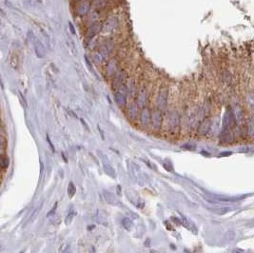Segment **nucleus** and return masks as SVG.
Instances as JSON below:
<instances>
[{"instance_id":"nucleus-1","label":"nucleus","mask_w":254,"mask_h":253,"mask_svg":"<svg viewBox=\"0 0 254 253\" xmlns=\"http://www.w3.org/2000/svg\"><path fill=\"white\" fill-rule=\"evenodd\" d=\"M99 156L101 158V161H102V165L103 167H104V170L107 173L108 175H110L111 177L114 178L115 177V170H113V167H111V165L109 162V159L107 158V156L105 155L104 153H101L99 152Z\"/></svg>"},{"instance_id":"nucleus-2","label":"nucleus","mask_w":254,"mask_h":253,"mask_svg":"<svg viewBox=\"0 0 254 253\" xmlns=\"http://www.w3.org/2000/svg\"><path fill=\"white\" fill-rule=\"evenodd\" d=\"M103 28L102 23L100 22H96V23H92L91 26L89 28L88 31H87V34L86 36L88 38H92L93 36H95L98 32H99Z\"/></svg>"},{"instance_id":"nucleus-3","label":"nucleus","mask_w":254,"mask_h":253,"mask_svg":"<svg viewBox=\"0 0 254 253\" xmlns=\"http://www.w3.org/2000/svg\"><path fill=\"white\" fill-rule=\"evenodd\" d=\"M90 9H91L90 3L87 2L86 0H84V1L79 2V4L77 5V7H76V13L78 15H80V16L86 15H88V13H89Z\"/></svg>"},{"instance_id":"nucleus-4","label":"nucleus","mask_w":254,"mask_h":253,"mask_svg":"<svg viewBox=\"0 0 254 253\" xmlns=\"http://www.w3.org/2000/svg\"><path fill=\"white\" fill-rule=\"evenodd\" d=\"M150 120L155 129H160L162 125V113L160 110H154L152 115L150 116Z\"/></svg>"},{"instance_id":"nucleus-5","label":"nucleus","mask_w":254,"mask_h":253,"mask_svg":"<svg viewBox=\"0 0 254 253\" xmlns=\"http://www.w3.org/2000/svg\"><path fill=\"white\" fill-rule=\"evenodd\" d=\"M210 120L209 119H205L202 123L200 124L199 128H198V133L200 135H206L209 132V130L210 129Z\"/></svg>"},{"instance_id":"nucleus-6","label":"nucleus","mask_w":254,"mask_h":253,"mask_svg":"<svg viewBox=\"0 0 254 253\" xmlns=\"http://www.w3.org/2000/svg\"><path fill=\"white\" fill-rule=\"evenodd\" d=\"M206 199H208V201H212V200H216V201H224V202H228V201H236L235 198L233 197H228V196H223V195H214V194H210V195H205Z\"/></svg>"},{"instance_id":"nucleus-7","label":"nucleus","mask_w":254,"mask_h":253,"mask_svg":"<svg viewBox=\"0 0 254 253\" xmlns=\"http://www.w3.org/2000/svg\"><path fill=\"white\" fill-rule=\"evenodd\" d=\"M103 196H104L106 202L109 203L110 205H117L119 204L118 200H117V198H116V196L113 193L110 192V191H104V192H103Z\"/></svg>"},{"instance_id":"nucleus-8","label":"nucleus","mask_w":254,"mask_h":253,"mask_svg":"<svg viewBox=\"0 0 254 253\" xmlns=\"http://www.w3.org/2000/svg\"><path fill=\"white\" fill-rule=\"evenodd\" d=\"M140 119H141V123H142L144 126H147L149 124L150 122V114H149V111L148 109H144L141 111V115H140Z\"/></svg>"},{"instance_id":"nucleus-9","label":"nucleus","mask_w":254,"mask_h":253,"mask_svg":"<svg viewBox=\"0 0 254 253\" xmlns=\"http://www.w3.org/2000/svg\"><path fill=\"white\" fill-rule=\"evenodd\" d=\"M157 104L160 109L166 107V104H167V91H165V93H163L162 91H160V94L157 98Z\"/></svg>"},{"instance_id":"nucleus-10","label":"nucleus","mask_w":254,"mask_h":253,"mask_svg":"<svg viewBox=\"0 0 254 253\" xmlns=\"http://www.w3.org/2000/svg\"><path fill=\"white\" fill-rule=\"evenodd\" d=\"M146 102H147V92H146V90L143 88L139 92V96H138V106L140 107H144L146 105Z\"/></svg>"},{"instance_id":"nucleus-11","label":"nucleus","mask_w":254,"mask_h":253,"mask_svg":"<svg viewBox=\"0 0 254 253\" xmlns=\"http://www.w3.org/2000/svg\"><path fill=\"white\" fill-rule=\"evenodd\" d=\"M108 3H109V0H93L92 5L96 10H101L108 5Z\"/></svg>"},{"instance_id":"nucleus-12","label":"nucleus","mask_w":254,"mask_h":253,"mask_svg":"<svg viewBox=\"0 0 254 253\" xmlns=\"http://www.w3.org/2000/svg\"><path fill=\"white\" fill-rule=\"evenodd\" d=\"M115 100H116V103L118 104L119 106H123L125 105V102H126V95L124 94V93H122L120 91H117V93L115 94Z\"/></svg>"},{"instance_id":"nucleus-13","label":"nucleus","mask_w":254,"mask_h":253,"mask_svg":"<svg viewBox=\"0 0 254 253\" xmlns=\"http://www.w3.org/2000/svg\"><path fill=\"white\" fill-rule=\"evenodd\" d=\"M182 224H183V226H184L186 228H187V229H189V230H190V231H192V232H194L195 234L197 233V229H196V227L193 226V224H192V223H190V222H189V221H187V219L183 218Z\"/></svg>"},{"instance_id":"nucleus-14","label":"nucleus","mask_w":254,"mask_h":253,"mask_svg":"<svg viewBox=\"0 0 254 253\" xmlns=\"http://www.w3.org/2000/svg\"><path fill=\"white\" fill-rule=\"evenodd\" d=\"M9 165H10V160H9V158L6 156L0 155V168L6 170V168L9 167Z\"/></svg>"},{"instance_id":"nucleus-15","label":"nucleus","mask_w":254,"mask_h":253,"mask_svg":"<svg viewBox=\"0 0 254 253\" xmlns=\"http://www.w3.org/2000/svg\"><path fill=\"white\" fill-rule=\"evenodd\" d=\"M75 192H76V187H75L74 184L72 182H70L69 183V186H68V195L70 198H72Z\"/></svg>"},{"instance_id":"nucleus-16","label":"nucleus","mask_w":254,"mask_h":253,"mask_svg":"<svg viewBox=\"0 0 254 253\" xmlns=\"http://www.w3.org/2000/svg\"><path fill=\"white\" fill-rule=\"evenodd\" d=\"M122 224L123 227L127 229V230H130L131 227H132V221L128 218V217H125L123 220H122Z\"/></svg>"},{"instance_id":"nucleus-17","label":"nucleus","mask_w":254,"mask_h":253,"mask_svg":"<svg viewBox=\"0 0 254 253\" xmlns=\"http://www.w3.org/2000/svg\"><path fill=\"white\" fill-rule=\"evenodd\" d=\"M128 113H129L130 118L135 119L136 116H137V107H136L135 105H132V107L130 106L129 110H128Z\"/></svg>"},{"instance_id":"nucleus-18","label":"nucleus","mask_w":254,"mask_h":253,"mask_svg":"<svg viewBox=\"0 0 254 253\" xmlns=\"http://www.w3.org/2000/svg\"><path fill=\"white\" fill-rule=\"evenodd\" d=\"M210 210L212 212L218 214V215H223V214H225L227 212H228L230 208H210Z\"/></svg>"},{"instance_id":"nucleus-19","label":"nucleus","mask_w":254,"mask_h":253,"mask_svg":"<svg viewBox=\"0 0 254 253\" xmlns=\"http://www.w3.org/2000/svg\"><path fill=\"white\" fill-rule=\"evenodd\" d=\"M73 217H74V212H73V211H70V212L67 215V217H66V219H65L66 224H69L72 223V221L73 220Z\"/></svg>"},{"instance_id":"nucleus-20","label":"nucleus","mask_w":254,"mask_h":253,"mask_svg":"<svg viewBox=\"0 0 254 253\" xmlns=\"http://www.w3.org/2000/svg\"><path fill=\"white\" fill-rule=\"evenodd\" d=\"M56 208H57V203H55L54 204V205L53 207V208H51L50 211L47 213V217H51V216H53V215L55 213V210H56Z\"/></svg>"},{"instance_id":"nucleus-21","label":"nucleus","mask_w":254,"mask_h":253,"mask_svg":"<svg viewBox=\"0 0 254 253\" xmlns=\"http://www.w3.org/2000/svg\"><path fill=\"white\" fill-rule=\"evenodd\" d=\"M230 154H231V152L230 151H227V152H222L220 154V157H222V156H229Z\"/></svg>"},{"instance_id":"nucleus-22","label":"nucleus","mask_w":254,"mask_h":253,"mask_svg":"<svg viewBox=\"0 0 254 253\" xmlns=\"http://www.w3.org/2000/svg\"><path fill=\"white\" fill-rule=\"evenodd\" d=\"M171 220H172V221H174L176 224H181V221H180V220H179V219H177V218H175V217H171Z\"/></svg>"},{"instance_id":"nucleus-23","label":"nucleus","mask_w":254,"mask_h":253,"mask_svg":"<svg viewBox=\"0 0 254 253\" xmlns=\"http://www.w3.org/2000/svg\"><path fill=\"white\" fill-rule=\"evenodd\" d=\"M62 253H72V250H70V246H67L65 248V249L63 250V252Z\"/></svg>"},{"instance_id":"nucleus-24","label":"nucleus","mask_w":254,"mask_h":253,"mask_svg":"<svg viewBox=\"0 0 254 253\" xmlns=\"http://www.w3.org/2000/svg\"><path fill=\"white\" fill-rule=\"evenodd\" d=\"M48 142H49V144L51 145V149H53V151H54V148H53V144H51V140H50V138H49V137H48Z\"/></svg>"}]
</instances>
